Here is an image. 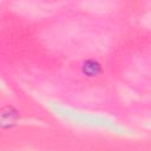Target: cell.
Here are the masks:
<instances>
[{"mask_svg":"<svg viewBox=\"0 0 151 151\" xmlns=\"http://www.w3.org/2000/svg\"><path fill=\"white\" fill-rule=\"evenodd\" d=\"M99 70V65L96 61H87L86 64H84V72L88 76H96Z\"/></svg>","mask_w":151,"mask_h":151,"instance_id":"cell-1","label":"cell"}]
</instances>
